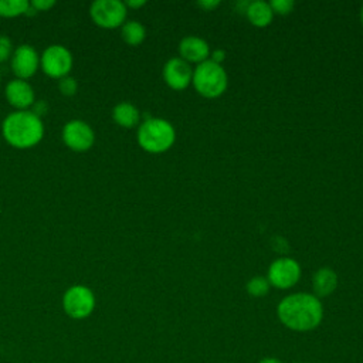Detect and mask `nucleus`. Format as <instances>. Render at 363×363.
<instances>
[{"label": "nucleus", "instance_id": "obj_1", "mask_svg": "<svg viewBox=\"0 0 363 363\" xmlns=\"http://www.w3.org/2000/svg\"><path fill=\"white\" fill-rule=\"evenodd\" d=\"M323 316L322 303L311 294H294L278 305V318L289 329L306 332L315 329Z\"/></svg>", "mask_w": 363, "mask_h": 363}, {"label": "nucleus", "instance_id": "obj_2", "mask_svg": "<svg viewBox=\"0 0 363 363\" xmlns=\"http://www.w3.org/2000/svg\"><path fill=\"white\" fill-rule=\"evenodd\" d=\"M1 133L6 142L16 149L37 146L45 133V126L33 109L13 111L1 122Z\"/></svg>", "mask_w": 363, "mask_h": 363}, {"label": "nucleus", "instance_id": "obj_3", "mask_svg": "<svg viewBox=\"0 0 363 363\" xmlns=\"http://www.w3.org/2000/svg\"><path fill=\"white\" fill-rule=\"evenodd\" d=\"M138 142L145 150L150 153H160L173 145L174 130L167 121L147 118L142 125H139Z\"/></svg>", "mask_w": 363, "mask_h": 363}, {"label": "nucleus", "instance_id": "obj_4", "mask_svg": "<svg viewBox=\"0 0 363 363\" xmlns=\"http://www.w3.org/2000/svg\"><path fill=\"white\" fill-rule=\"evenodd\" d=\"M64 313L75 320L86 319L92 315L96 306V298L94 291L82 284L71 285L65 289L61 299Z\"/></svg>", "mask_w": 363, "mask_h": 363}, {"label": "nucleus", "instance_id": "obj_5", "mask_svg": "<svg viewBox=\"0 0 363 363\" xmlns=\"http://www.w3.org/2000/svg\"><path fill=\"white\" fill-rule=\"evenodd\" d=\"M193 82L196 89L208 98L218 96L227 86L224 69L214 61H203L194 71Z\"/></svg>", "mask_w": 363, "mask_h": 363}, {"label": "nucleus", "instance_id": "obj_6", "mask_svg": "<svg viewBox=\"0 0 363 363\" xmlns=\"http://www.w3.org/2000/svg\"><path fill=\"white\" fill-rule=\"evenodd\" d=\"M72 65V52L62 44H51L40 54V68L50 78L61 79L69 75Z\"/></svg>", "mask_w": 363, "mask_h": 363}, {"label": "nucleus", "instance_id": "obj_7", "mask_svg": "<svg viewBox=\"0 0 363 363\" xmlns=\"http://www.w3.org/2000/svg\"><path fill=\"white\" fill-rule=\"evenodd\" d=\"M89 16L102 28L122 27L126 18V6L121 0H95L89 6Z\"/></svg>", "mask_w": 363, "mask_h": 363}, {"label": "nucleus", "instance_id": "obj_8", "mask_svg": "<svg viewBox=\"0 0 363 363\" xmlns=\"http://www.w3.org/2000/svg\"><path fill=\"white\" fill-rule=\"evenodd\" d=\"M64 145L74 152H86L95 143V132L92 126L82 119H71L64 123L61 130Z\"/></svg>", "mask_w": 363, "mask_h": 363}, {"label": "nucleus", "instance_id": "obj_9", "mask_svg": "<svg viewBox=\"0 0 363 363\" xmlns=\"http://www.w3.org/2000/svg\"><path fill=\"white\" fill-rule=\"evenodd\" d=\"M10 67L16 78L27 81L40 68V54L33 45L21 44L14 48L10 58Z\"/></svg>", "mask_w": 363, "mask_h": 363}, {"label": "nucleus", "instance_id": "obj_10", "mask_svg": "<svg viewBox=\"0 0 363 363\" xmlns=\"http://www.w3.org/2000/svg\"><path fill=\"white\" fill-rule=\"evenodd\" d=\"M4 96L7 102L16 109H30L35 104V92L33 85L26 79H10L4 88Z\"/></svg>", "mask_w": 363, "mask_h": 363}, {"label": "nucleus", "instance_id": "obj_11", "mask_svg": "<svg viewBox=\"0 0 363 363\" xmlns=\"http://www.w3.org/2000/svg\"><path fill=\"white\" fill-rule=\"evenodd\" d=\"M299 275H301V268L296 264V261L291 258H281L274 261L268 272L269 282L274 286L281 289L289 288L294 284H296L299 279Z\"/></svg>", "mask_w": 363, "mask_h": 363}, {"label": "nucleus", "instance_id": "obj_12", "mask_svg": "<svg viewBox=\"0 0 363 363\" xmlns=\"http://www.w3.org/2000/svg\"><path fill=\"white\" fill-rule=\"evenodd\" d=\"M163 77L167 85L173 89H183L189 85L191 79V69L186 61L180 58H173L164 65Z\"/></svg>", "mask_w": 363, "mask_h": 363}, {"label": "nucleus", "instance_id": "obj_13", "mask_svg": "<svg viewBox=\"0 0 363 363\" xmlns=\"http://www.w3.org/2000/svg\"><path fill=\"white\" fill-rule=\"evenodd\" d=\"M112 118L122 128H133L139 123L140 113L130 102H119L112 109Z\"/></svg>", "mask_w": 363, "mask_h": 363}, {"label": "nucleus", "instance_id": "obj_14", "mask_svg": "<svg viewBox=\"0 0 363 363\" xmlns=\"http://www.w3.org/2000/svg\"><path fill=\"white\" fill-rule=\"evenodd\" d=\"M180 54L189 61H203L208 55V45L197 37H187L180 43Z\"/></svg>", "mask_w": 363, "mask_h": 363}, {"label": "nucleus", "instance_id": "obj_15", "mask_svg": "<svg viewBox=\"0 0 363 363\" xmlns=\"http://www.w3.org/2000/svg\"><path fill=\"white\" fill-rule=\"evenodd\" d=\"M337 284L336 274L330 268H320L313 275V291L319 296L330 295Z\"/></svg>", "mask_w": 363, "mask_h": 363}, {"label": "nucleus", "instance_id": "obj_16", "mask_svg": "<svg viewBox=\"0 0 363 363\" xmlns=\"http://www.w3.org/2000/svg\"><path fill=\"white\" fill-rule=\"evenodd\" d=\"M245 13H247L250 21L258 27H264V26L269 24L272 20V10H271L269 4H267L265 1L250 3Z\"/></svg>", "mask_w": 363, "mask_h": 363}, {"label": "nucleus", "instance_id": "obj_17", "mask_svg": "<svg viewBox=\"0 0 363 363\" xmlns=\"http://www.w3.org/2000/svg\"><path fill=\"white\" fill-rule=\"evenodd\" d=\"M121 35H122L123 41L128 43L129 45H139L145 40L146 31H145V27L139 21L129 20L122 24Z\"/></svg>", "mask_w": 363, "mask_h": 363}, {"label": "nucleus", "instance_id": "obj_18", "mask_svg": "<svg viewBox=\"0 0 363 363\" xmlns=\"http://www.w3.org/2000/svg\"><path fill=\"white\" fill-rule=\"evenodd\" d=\"M30 7L28 0H0V17L13 18L26 14Z\"/></svg>", "mask_w": 363, "mask_h": 363}, {"label": "nucleus", "instance_id": "obj_19", "mask_svg": "<svg viewBox=\"0 0 363 363\" xmlns=\"http://www.w3.org/2000/svg\"><path fill=\"white\" fill-rule=\"evenodd\" d=\"M269 289V282L262 277H255L247 284V291L252 296H264Z\"/></svg>", "mask_w": 363, "mask_h": 363}, {"label": "nucleus", "instance_id": "obj_20", "mask_svg": "<svg viewBox=\"0 0 363 363\" xmlns=\"http://www.w3.org/2000/svg\"><path fill=\"white\" fill-rule=\"evenodd\" d=\"M58 89L62 95L65 96H72L77 94L78 91V82L74 77L71 75H67V77H62L61 79H58Z\"/></svg>", "mask_w": 363, "mask_h": 363}, {"label": "nucleus", "instance_id": "obj_21", "mask_svg": "<svg viewBox=\"0 0 363 363\" xmlns=\"http://www.w3.org/2000/svg\"><path fill=\"white\" fill-rule=\"evenodd\" d=\"M14 48H13V41L9 35L0 34V62H4L11 58Z\"/></svg>", "mask_w": 363, "mask_h": 363}, {"label": "nucleus", "instance_id": "obj_22", "mask_svg": "<svg viewBox=\"0 0 363 363\" xmlns=\"http://www.w3.org/2000/svg\"><path fill=\"white\" fill-rule=\"evenodd\" d=\"M269 7L272 11H277L279 14H286L292 10L294 1L292 0H274V1H271Z\"/></svg>", "mask_w": 363, "mask_h": 363}, {"label": "nucleus", "instance_id": "obj_23", "mask_svg": "<svg viewBox=\"0 0 363 363\" xmlns=\"http://www.w3.org/2000/svg\"><path fill=\"white\" fill-rule=\"evenodd\" d=\"M30 4L38 13V11H48L51 7L55 6V1L54 0H31Z\"/></svg>", "mask_w": 363, "mask_h": 363}, {"label": "nucleus", "instance_id": "obj_24", "mask_svg": "<svg viewBox=\"0 0 363 363\" xmlns=\"http://www.w3.org/2000/svg\"><path fill=\"white\" fill-rule=\"evenodd\" d=\"M217 4H218L217 0H201V1H199V6H201L206 10H210V9L216 7Z\"/></svg>", "mask_w": 363, "mask_h": 363}, {"label": "nucleus", "instance_id": "obj_25", "mask_svg": "<svg viewBox=\"0 0 363 363\" xmlns=\"http://www.w3.org/2000/svg\"><path fill=\"white\" fill-rule=\"evenodd\" d=\"M146 1L145 0H128L125 3V6H129V7H133V9H138V7H142Z\"/></svg>", "mask_w": 363, "mask_h": 363}, {"label": "nucleus", "instance_id": "obj_26", "mask_svg": "<svg viewBox=\"0 0 363 363\" xmlns=\"http://www.w3.org/2000/svg\"><path fill=\"white\" fill-rule=\"evenodd\" d=\"M213 61L214 62H218V61H223V58H224V52L223 51H216L214 54H213Z\"/></svg>", "mask_w": 363, "mask_h": 363}, {"label": "nucleus", "instance_id": "obj_27", "mask_svg": "<svg viewBox=\"0 0 363 363\" xmlns=\"http://www.w3.org/2000/svg\"><path fill=\"white\" fill-rule=\"evenodd\" d=\"M258 363H282V362L278 360V359H275V357H264V359H261Z\"/></svg>", "mask_w": 363, "mask_h": 363}, {"label": "nucleus", "instance_id": "obj_28", "mask_svg": "<svg viewBox=\"0 0 363 363\" xmlns=\"http://www.w3.org/2000/svg\"><path fill=\"white\" fill-rule=\"evenodd\" d=\"M362 21H363V10H362Z\"/></svg>", "mask_w": 363, "mask_h": 363}, {"label": "nucleus", "instance_id": "obj_29", "mask_svg": "<svg viewBox=\"0 0 363 363\" xmlns=\"http://www.w3.org/2000/svg\"><path fill=\"white\" fill-rule=\"evenodd\" d=\"M0 81H1V74H0Z\"/></svg>", "mask_w": 363, "mask_h": 363}]
</instances>
